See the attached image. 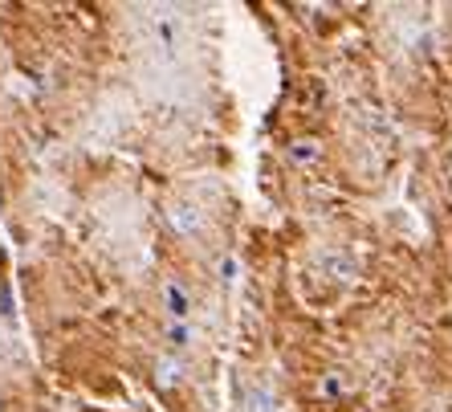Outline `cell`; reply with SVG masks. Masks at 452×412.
Listing matches in <instances>:
<instances>
[{"instance_id": "1", "label": "cell", "mask_w": 452, "mask_h": 412, "mask_svg": "<svg viewBox=\"0 0 452 412\" xmlns=\"http://www.w3.org/2000/svg\"><path fill=\"white\" fill-rule=\"evenodd\" d=\"M167 311L171 314H188V294L179 286H167Z\"/></svg>"}]
</instances>
